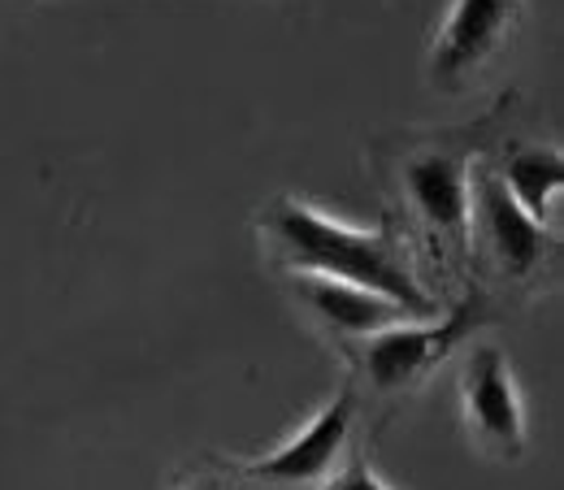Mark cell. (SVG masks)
I'll return each mask as SVG.
<instances>
[{
	"label": "cell",
	"instance_id": "8fae6325",
	"mask_svg": "<svg viewBox=\"0 0 564 490\" xmlns=\"http://www.w3.org/2000/svg\"><path fill=\"white\" fill-rule=\"evenodd\" d=\"M313 490H387L378 482V473L369 469V460H365V451H344V465L322 482V487Z\"/></svg>",
	"mask_w": 564,
	"mask_h": 490
},
{
	"label": "cell",
	"instance_id": "30bf717a",
	"mask_svg": "<svg viewBox=\"0 0 564 490\" xmlns=\"http://www.w3.org/2000/svg\"><path fill=\"white\" fill-rule=\"evenodd\" d=\"M174 490H274V487L257 482V478H252L243 465H235V460H200V465H192V469L178 478Z\"/></svg>",
	"mask_w": 564,
	"mask_h": 490
},
{
	"label": "cell",
	"instance_id": "ba28073f",
	"mask_svg": "<svg viewBox=\"0 0 564 490\" xmlns=\"http://www.w3.org/2000/svg\"><path fill=\"white\" fill-rule=\"evenodd\" d=\"M291 291L304 304V313L330 339H339L344 348H352L356 339H365V335H373V330H382L391 322H404V313L391 300H382V295H373L365 286H352V282L300 274V279H291Z\"/></svg>",
	"mask_w": 564,
	"mask_h": 490
},
{
	"label": "cell",
	"instance_id": "52a82bcc",
	"mask_svg": "<svg viewBox=\"0 0 564 490\" xmlns=\"http://www.w3.org/2000/svg\"><path fill=\"white\" fill-rule=\"evenodd\" d=\"M352 421H356V386H344L295 438H286L279 451H270L265 460H252V465H243V469H248L257 482H265V487H274V490L322 487V482L339 469V456L348 451Z\"/></svg>",
	"mask_w": 564,
	"mask_h": 490
},
{
	"label": "cell",
	"instance_id": "6da1fadb",
	"mask_svg": "<svg viewBox=\"0 0 564 490\" xmlns=\"http://www.w3.org/2000/svg\"><path fill=\"white\" fill-rule=\"evenodd\" d=\"M261 243L286 279H339L365 286L382 300H391L404 317L425 322L438 317V300L430 295L409 265L404 235L382 221L378 230H360L339 217H326L322 209L295 200V196H274L261 217H257Z\"/></svg>",
	"mask_w": 564,
	"mask_h": 490
},
{
	"label": "cell",
	"instance_id": "8992f818",
	"mask_svg": "<svg viewBox=\"0 0 564 490\" xmlns=\"http://www.w3.org/2000/svg\"><path fill=\"white\" fill-rule=\"evenodd\" d=\"M460 360V417L469 443L491 460L525 456V409L512 382V364L495 344H465Z\"/></svg>",
	"mask_w": 564,
	"mask_h": 490
},
{
	"label": "cell",
	"instance_id": "5b68a950",
	"mask_svg": "<svg viewBox=\"0 0 564 490\" xmlns=\"http://www.w3.org/2000/svg\"><path fill=\"white\" fill-rule=\"evenodd\" d=\"M525 22V0H452L425 53V83L443 96L474 91L508 57Z\"/></svg>",
	"mask_w": 564,
	"mask_h": 490
},
{
	"label": "cell",
	"instance_id": "277c9868",
	"mask_svg": "<svg viewBox=\"0 0 564 490\" xmlns=\"http://www.w3.org/2000/svg\"><path fill=\"white\" fill-rule=\"evenodd\" d=\"M474 248L495 279L512 286H539L556 265V235L512 200L487 161H474L469 174V252Z\"/></svg>",
	"mask_w": 564,
	"mask_h": 490
},
{
	"label": "cell",
	"instance_id": "3957f363",
	"mask_svg": "<svg viewBox=\"0 0 564 490\" xmlns=\"http://www.w3.org/2000/svg\"><path fill=\"white\" fill-rule=\"evenodd\" d=\"M469 174L474 143H413L395 161V183L417 235L434 248L438 265L469 257Z\"/></svg>",
	"mask_w": 564,
	"mask_h": 490
},
{
	"label": "cell",
	"instance_id": "7a4b0ae2",
	"mask_svg": "<svg viewBox=\"0 0 564 490\" xmlns=\"http://www.w3.org/2000/svg\"><path fill=\"white\" fill-rule=\"evenodd\" d=\"M495 317H499V304L487 295V286H469L447 313L425 317V322H413V317L391 322L356 339L348 351L373 395L400 400V395H413L452 351L474 344V335L491 326Z\"/></svg>",
	"mask_w": 564,
	"mask_h": 490
},
{
	"label": "cell",
	"instance_id": "9c48e42d",
	"mask_svg": "<svg viewBox=\"0 0 564 490\" xmlns=\"http://www.w3.org/2000/svg\"><path fill=\"white\" fill-rule=\"evenodd\" d=\"M503 187L512 192V200L530 217L543 221L547 205L561 196L564 187V156L561 148H543V143H530V148H512L503 170H499Z\"/></svg>",
	"mask_w": 564,
	"mask_h": 490
}]
</instances>
